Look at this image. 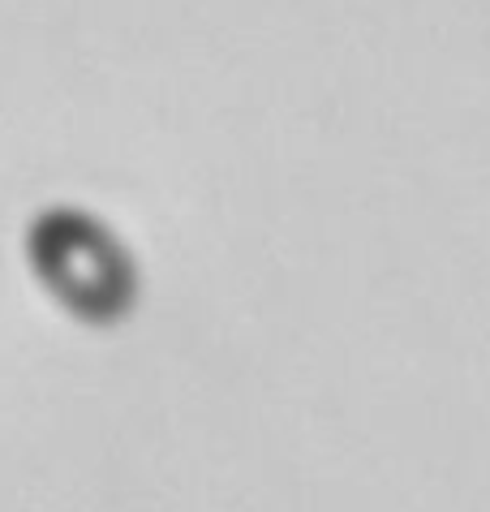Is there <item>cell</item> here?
<instances>
[{"instance_id": "6da1fadb", "label": "cell", "mask_w": 490, "mask_h": 512, "mask_svg": "<svg viewBox=\"0 0 490 512\" xmlns=\"http://www.w3.org/2000/svg\"><path fill=\"white\" fill-rule=\"evenodd\" d=\"M26 254H31V267L43 280V289L82 323H117L134 306V263H129L121 241L86 211H43L26 233Z\"/></svg>"}]
</instances>
